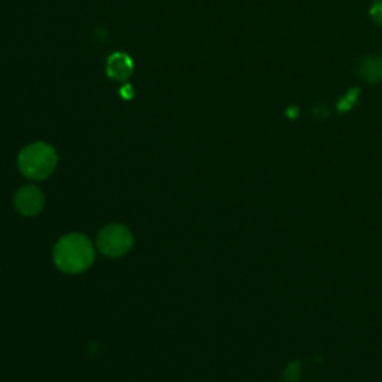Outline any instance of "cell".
<instances>
[{
  "label": "cell",
  "mask_w": 382,
  "mask_h": 382,
  "mask_svg": "<svg viewBox=\"0 0 382 382\" xmlns=\"http://www.w3.org/2000/svg\"><path fill=\"white\" fill-rule=\"evenodd\" d=\"M54 263L61 272L78 275L90 269L94 261L92 240L81 233H69L58 239L53 251Z\"/></svg>",
  "instance_id": "obj_1"
},
{
  "label": "cell",
  "mask_w": 382,
  "mask_h": 382,
  "mask_svg": "<svg viewBox=\"0 0 382 382\" xmlns=\"http://www.w3.org/2000/svg\"><path fill=\"white\" fill-rule=\"evenodd\" d=\"M18 168L29 180H47L57 168V152L45 142L30 144L20 152Z\"/></svg>",
  "instance_id": "obj_2"
},
{
  "label": "cell",
  "mask_w": 382,
  "mask_h": 382,
  "mask_svg": "<svg viewBox=\"0 0 382 382\" xmlns=\"http://www.w3.org/2000/svg\"><path fill=\"white\" fill-rule=\"evenodd\" d=\"M133 247V235L129 227L118 223L105 226L97 235V248L106 257L118 259Z\"/></svg>",
  "instance_id": "obj_3"
},
{
  "label": "cell",
  "mask_w": 382,
  "mask_h": 382,
  "mask_svg": "<svg viewBox=\"0 0 382 382\" xmlns=\"http://www.w3.org/2000/svg\"><path fill=\"white\" fill-rule=\"evenodd\" d=\"M14 207L23 216H35L45 207L44 191L36 185H24L14 195Z\"/></svg>",
  "instance_id": "obj_4"
},
{
  "label": "cell",
  "mask_w": 382,
  "mask_h": 382,
  "mask_svg": "<svg viewBox=\"0 0 382 382\" xmlns=\"http://www.w3.org/2000/svg\"><path fill=\"white\" fill-rule=\"evenodd\" d=\"M359 75L371 84L382 81V53L363 58L359 65Z\"/></svg>",
  "instance_id": "obj_5"
},
{
  "label": "cell",
  "mask_w": 382,
  "mask_h": 382,
  "mask_svg": "<svg viewBox=\"0 0 382 382\" xmlns=\"http://www.w3.org/2000/svg\"><path fill=\"white\" fill-rule=\"evenodd\" d=\"M133 65L125 54H113L108 61V72L116 80H125L132 73Z\"/></svg>",
  "instance_id": "obj_6"
},
{
  "label": "cell",
  "mask_w": 382,
  "mask_h": 382,
  "mask_svg": "<svg viewBox=\"0 0 382 382\" xmlns=\"http://www.w3.org/2000/svg\"><path fill=\"white\" fill-rule=\"evenodd\" d=\"M369 16H371L375 24L382 27V0H375L371 9H369Z\"/></svg>",
  "instance_id": "obj_7"
}]
</instances>
